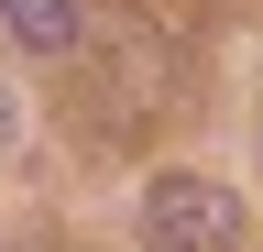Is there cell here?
<instances>
[{
	"instance_id": "3957f363",
	"label": "cell",
	"mask_w": 263,
	"mask_h": 252,
	"mask_svg": "<svg viewBox=\"0 0 263 252\" xmlns=\"http://www.w3.org/2000/svg\"><path fill=\"white\" fill-rule=\"evenodd\" d=\"M0 143H11V88H0Z\"/></svg>"
},
{
	"instance_id": "7a4b0ae2",
	"label": "cell",
	"mask_w": 263,
	"mask_h": 252,
	"mask_svg": "<svg viewBox=\"0 0 263 252\" xmlns=\"http://www.w3.org/2000/svg\"><path fill=\"white\" fill-rule=\"evenodd\" d=\"M0 11H11V33L33 55H66V44H77V0H0Z\"/></svg>"
},
{
	"instance_id": "6da1fadb",
	"label": "cell",
	"mask_w": 263,
	"mask_h": 252,
	"mask_svg": "<svg viewBox=\"0 0 263 252\" xmlns=\"http://www.w3.org/2000/svg\"><path fill=\"white\" fill-rule=\"evenodd\" d=\"M143 230H154V252H252L241 198L209 186V176H154L143 186Z\"/></svg>"
},
{
	"instance_id": "277c9868",
	"label": "cell",
	"mask_w": 263,
	"mask_h": 252,
	"mask_svg": "<svg viewBox=\"0 0 263 252\" xmlns=\"http://www.w3.org/2000/svg\"><path fill=\"white\" fill-rule=\"evenodd\" d=\"M0 252H11V241H0Z\"/></svg>"
}]
</instances>
